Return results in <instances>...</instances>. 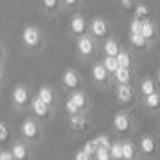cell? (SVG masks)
Segmentation results:
<instances>
[{
    "instance_id": "cell-1",
    "label": "cell",
    "mask_w": 160,
    "mask_h": 160,
    "mask_svg": "<svg viewBox=\"0 0 160 160\" xmlns=\"http://www.w3.org/2000/svg\"><path fill=\"white\" fill-rule=\"evenodd\" d=\"M42 42V32L38 27L34 25H29L22 31V43L27 47V49H36Z\"/></svg>"
},
{
    "instance_id": "cell-2",
    "label": "cell",
    "mask_w": 160,
    "mask_h": 160,
    "mask_svg": "<svg viewBox=\"0 0 160 160\" xmlns=\"http://www.w3.org/2000/svg\"><path fill=\"white\" fill-rule=\"evenodd\" d=\"M13 102H15L16 106H25L29 102V92H27V88L22 87V85L15 87V90H13Z\"/></svg>"
},
{
    "instance_id": "cell-3",
    "label": "cell",
    "mask_w": 160,
    "mask_h": 160,
    "mask_svg": "<svg viewBox=\"0 0 160 160\" xmlns=\"http://www.w3.org/2000/svg\"><path fill=\"white\" fill-rule=\"evenodd\" d=\"M78 52L81 56H90L94 52V40L85 36V34L79 36V40H78Z\"/></svg>"
},
{
    "instance_id": "cell-4",
    "label": "cell",
    "mask_w": 160,
    "mask_h": 160,
    "mask_svg": "<svg viewBox=\"0 0 160 160\" xmlns=\"http://www.w3.org/2000/svg\"><path fill=\"white\" fill-rule=\"evenodd\" d=\"M113 128L117 131H121V133H126L131 128L130 117L126 115V113H115V117H113Z\"/></svg>"
},
{
    "instance_id": "cell-5",
    "label": "cell",
    "mask_w": 160,
    "mask_h": 160,
    "mask_svg": "<svg viewBox=\"0 0 160 160\" xmlns=\"http://www.w3.org/2000/svg\"><path fill=\"white\" fill-rule=\"evenodd\" d=\"M63 85L67 88H70V90L78 88V85H79V74L76 72L74 68H67L63 72Z\"/></svg>"
},
{
    "instance_id": "cell-6",
    "label": "cell",
    "mask_w": 160,
    "mask_h": 160,
    "mask_svg": "<svg viewBox=\"0 0 160 160\" xmlns=\"http://www.w3.org/2000/svg\"><path fill=\"white\" fill-rule=\"evenodd\" d=\"M90 31L94 32V36L102 38V36L108 34V23L104 22L102 18H95V20H92V23H90Z\"/></svg>"
},
{
    "instance_id": "cell-7",
    "label": "cell",
    "mask_w": 160,
    "mask_h": 160,
    "mask_svg": "<svg viewBox=\"0 0 160 160\" xmlns=\"http://www.w3.org/2000/svg\"><path fill=\"white\" fill-rule=\"evenodd\" d=\"M31 110H32V113H34L36 117H43V119H45V117L49 115V106H47V104L38 97V95L31 101Z\"/></svg>"
},
{
    "instance_id": "cell-8",
    "label": "cell",
    "mask_w": 160,
    "mask_h": 160,
    "mask_svg": "<svg viewBox=\"0 0 160 160\" xmlns=\"http://www.w3.org/2000/svg\"><path fill=\"white\" fill-rule=\"evenodd\" d=\"M38 133H40V130H38V126H36L34 121H31V119L23 121V124H22V135L23 137L34 140V138L38 137Z\"/></svg>"
},
{
    "instance_id": "cell-9",
    "label": "cell",
    "mask_w": 160,
    "mask_h": 160,
    "mask_svg": "<svg viewBox=\"0 0 160 160\" xmlns=\"http://www.w3.org/2000/svg\"><path fill=\"white\" fill-rule=\"evenodd\" d=\"M70 29H72L74 34L83 36V34H85V31H87V20H85L81 15H76L72 20H70Z\"/></svg>"
},
{
    "instance_id": "cell-10",
    "label": "cell",
    "mask_w": 160,
    "mask_h": 160,
    "mask_svg": "<svg viewBox=\"0 0 160 160\" xmlns=\"http://www.w3.org/2000/svg\"><path fill=\"white\" fill-rule=\"evenodd\" d=\"M115 95L121 102H130L133 99V88L130 85H119L115 90Z\"/></svg>"
},
{
    "instance_id": "cell-11",
    "label": "cell",
    "mask_w": 160,
    "mask_h": 160,
    "mask_svg": "<svg viewBox=\"0 0 160 160\" xmlns=\"http://www.w3.org/2000/svg\"><path fill=\"white\" fill-rule=\"evenodd\" d=\"M11 153H13L15 160H27L29 158V149H27V146L22 144V142H15Z\"/></svg>"
},
{
    "instance_id": "cell-12",
    "label": "cell",
    "mask_w": 160,
    "mask_h": 160,
    "mask_svg": "<svg viewBox=\"0 0 160 160\" xmlns=\"http://www.w3.org/2000/svg\"><path fill=\"white\" fill-rule=\"evenodd\" d=\"M38 97H40L47 106H51V104H54V97H56V95H54V90H52L51 87L43 85V87L38 90Z\"/></svg>"
},
{
    "instance_id": "cell-13",
    "label": "cell",
    "mask_w": 160,
    "mask_h": 160,
    "mask_svg": "<svg viewBox=\"0 0 160 160\" xmlns=\"http://www.w3.org/2000/svg\"><path fill=\"white\" fill-rule=\"evenodd\" d=\"M92 78L97 83H104V81L108 79V70L102 67V63H97V65L92 67Z\"/></svg>"
},
{
    "instance_id": "cell-14",
    "label": "cell",
    "mask_w": 160,
    "mask_h": 160,
    "mask_svg": "<svg viewBox=\"0 0 160 160\" xmlns=\"http://www.w3.org/2000/svg\"><path fill=\"white\" fill-rule=\"evenodd\" d=\"M115 81L119 83V85H128L131 81V72H130V68H124V67H119L115 70Z\"/></svg>"
},
{
    "instance_id": "cell-15",
    "label": "cell",
    "mask_w": 160,
    "mask_h": 160,
    "mask_svg": "<svg viewBox=\"0 0 160 160\" xmlns=\"http://www.w3.org/2000/svg\"><path fill=\"white\" fill-rule=\"evenodd\" d=\"M140 149H142V153H146V155H155V151H157V144H155V140H153L151 137H142L140 138Z\"/></svg>"
},
{
    "instance_id": "cell-16",
    "label": "cell",
    "mask_w": 160,
    "mask_h": 160,
    "mask_svg": "<svg viewBox=\"0 0 160 160\" xmlns=\"http://www.w3.org/2000/svg\"><path fill=\"white\" fill-rule=\"evenodd\" d=\"M144 104H146V108H149V110L158 108L160 106V94L158 92H153L149 95H144Z\"/></svg>"
},
{
    "instance_id": "cell-17",
    "label": "cell",
    "mask_w": 160,
    "mask_h": 160,
    "mask_svg": "<svg viewBox=\"0 0 160 160\" xmlns=\"http://www.w3.org/2000/svg\"><path fill=\"white\" fill-rule=\"evenodd\" d=\"M70 99H72V102L78 106L79 110H83L85 106H87V95L83 94V92H79V90H74L72 95H70Z\"/></svg>"
},
{
    "instance_id": "cell-18",
    "label": "cell",
    "mask_w": 160,
    "mask_h": 160,
    "mask_svg": "<svg viewBox=\"0 0 160 160\" xmlns=\"http://www.w3.org/2000/svg\"><path fill=\"white\" fill-rule=\"evenodd\" d=\"M102 49H104V54H106V56H113V58H115L117 54H119V51H121L117 40H108L106 43L102 45Z\"/></svg>"
},
{
    "instance_id": "cell-19",
    "label": "cell",
    "mask_w": 160,
    "mask_h": 160,
    "mask_svg": "<svg viewBox=\"0 0 160 160\" xmlns=\"http://www.w3.org/2000/svg\"><path fill=\"white\" fill-rule=\"evenodd\" d=\"M140 34L146 38V40H151L155 36V25L151 23V20H142V31H140Z\"/></svg>"
},
{
    "instance_id": "cell-20",
    "label": "cell",
    "mask_w": 160,
    "mask_h": 160,
    "mask_svg": "<svg viewBox=\"0 0 160 160\" xmlns=\"http://www.w3.org/2000/svg\"><path fill=\"white\" fill-rule=\"evenodd\" d=\"M102 67L108 70V74H115V70L119 68L117 58H113V56H104V59H102Z\"/></svg>"
},
{
    "instance_id": "cell-21",
    "label": "cell",
    "mask_w": 160,
    "mask_h": 160,
    "mask_svg": "<svg viewBox=\"0 0 160 160\" xmlns=\"http://www.w3.org/2000/svg\"><path fill=\"white\" fill-rule=\"evenodd\" d=\"M140 92L144 95H149L153 94V92H157V87H155V81L149 79V78H146V79H142V83H140Z\"/></svg>"
},
{
    "instance_id": "cell-22",
    "label": "cell",
    "mask_w": 160,
    "mask_h": 160,
    "mask_svg": "<svg viewBox=\"0 0 160 160\" xmlns=\"http://www.w3.org/2000/svg\"><path fill=\"white\" fill-rule=\"evenodd\" d=\"M110 157L112 160H122V142H113L110 146Z\"/></svg>"
},
{
    "instance_id": "cell-23",
    "label": "cell",
    "mask_w": 160,
    "mask_h": 160,
    "mask_svg": "<svg viewBox=\"0 0 160 160\" xmlns=\"http://www.w3.org/2000/svg\"><path fill=\"white\" fill-rule=\"evenodd\" d=\"M115 58H117L119 67H124V68H130V67H131V58H130V54H128V52L119 51V54H117Z\"/></svg>"
},
{
    "instance_id": "cell-24",
    "label": "cell",
    "mask_w": 160,
    "mask_h": 160,
    "mask_svg": "<svg viewBox=\"0 0 160 160\" xmlns=\"http://www.w3.org/2000/svg\"><path fill=\"white\" fill-rule=\"evenodd\" d=\"M135 155V148L131 142H122V160H131Z\"/></svg>"
},
{
    "instance_id": "cell-25",
    "label": "cell",
    "mask_w": 160,
    "mask_h": 160,
    "mask_svg": "<svg viewBox=\"0 0 160 160\" xmlns=\"http://www.w3.org/2000/svg\"><path fill=\"white\" fill-rule=\"evenodd\" d=\"M130 42H131V45H135L137 49H142V47L148 45V40H146L142 34H130Z\"/></svg>"
},
{
    "instance_id": "cell-26",
    "label": "cell",
    "mask_w": 160,
    "mask_h": 160,
    "mask_svg": "<svg viewBox=\"0 0 160 160\" xmlns=\"http://www.w3.org/2000/svg\"><path fill=\"white\" fill-rule=\"evenodd\" d=\"M94 155H95V160H112L108 148H97Z\"/></svg>"
},
{
    "instance_id": "cell-27",
    "label": "cell",
    "mask_w": 160,
    "mask_h": 160,
    "mask_svg": "<svg viewBox=\"0 0 160 160\" xmlns=\"http://www.w3.org/2000/svg\"><path fill=\"white\" fill-rule=\"evenodd\" d=\"M149 15V8L146 6V4H138L137 8H135V16L140 18V20H144V16Z\"/></svg>"
},
{
    "instance_id": "cell-28",
    "label": "cell",
    "mask_w": 160,
    "mask_h": 160,
    "mask_svg": "<svg viewBox=\"0 0 160 160\" xmlns=\"http://www.w3.org/2000/svg\"><path fill=\"white\" fill-rule=\"evenodd\" d=\"M65 110H67V113H68L70 117L78 115V112H79V108H78V106H76V104L72 102V99H70V97H68V99L65 101Z\"/></svg>"
},
{
    "instance_id": "cell-29",
    "label": "cell",
    "mask_w": 160,
    "mask_h": 160,
    "mask_svg": "<svg viewBox=\"0 0 160 160\" xmlns=\"http://www.w3.org/2000/svg\"><path fill=\"white\" fill-rule=\"evenodd\" d=\"M140 31H142V20L140 18H135L130 23V34H140Z\"/></svg>"
},
{
    "instance_id": "cell-30",
    "label": "cell",
    "mask_w": 160,
    "mask_h": 160,
    "mask_svg": "<svg viewBox=\"0 0 160 160\" xmlns=\"http://www.w3.org/2000/svg\"><path fill=\"white\" fill-rule=\"evenodd\" d=\"M95 140V144H97V148H108L110 149V146H112V142H110V138L106 137V135H99L97 138H94Z\"/></svg>"
},
{
    "instance_id": "cell-31",
    "label": "cell",
    "mask_w": 160,
    "mask_h": 160,
    "mask_svg": "<svg viewBox=\"0 0 160 160\" xmlns=\"http://www.w3.org/2000/svg\"><path fill=\"white\" fill-rule=\"evenodd\" d=\"M95 149H97V144H95V140H88V142H85V146H83V151L87 153V155H94Z\"/></svg>"
},
{
    "instance_id": "cell-32",
    "label": "cell",
    "mask_w": 160,
    "mask_h": 160,
    "mask_svg": "<svg viewBox=\"0 0 160 160\" xmlns=\"http://www.w3.org/2000/svg\"><path fill=\"white\" fill-rule=\"evenodd\" d=\"M70 126H72L76 131H81L83 128H85V121H81L78 115H74V117H72V121H70Z\"/></svg>"
},
{
    "instance_id": "cell-33",
    "label": "cell",
    "mask_w": 160,
    "mask_h": 160,
    "mask_svg": "<svg viewBox=\"0 0 160 160\" xmlns=\"http://www.w3.org/2000/svg\"><path fill=\"white\" fill-rule=\"evenodd\" d=\"M9 138V130L4 122H0V142H6Z\"/></svg>"
},
{
    "instance_id": "cell-34",
    "label": "cell",
    "mask_w": 160,
    "mask_h": 160,
    "mask_svg": "<svg viewBox=\"0 0 160 160\" xmlns=\"http://www.w3.org/2000/svg\"><path fill=\"white\" fill-rule=\"evenodd\" d=\"M121 6H122L124 11H131L135 8V0H121Z\"/></svg>"
},
{
    "instance_id": "cell-35",
    "label": "cell",
    "mask_w": 160,
    "mask_h": 160,
    "mask_svg": "<svg viewBox=\"0 0 160 160\" xmlns=\"http://www.w3.org/2000/svg\"><path fill=\"white\" fill-rule=\"evenodd\" d=\"M42 4L45 6V9H56L58 8V0H42Z\"/></svg>"
},
{
    "instance_id": "cell-36",
    "label": "cell",
    "mask_w": 160,
    "mask_h": 160,
    "mask_svg": "<svg viewBox=\"0 0 160 160\" xmlns=\"http://www.w3.org/2000/svg\"><path fill=\"white\" fill-rule=\"evenodd\" d=\"M90 158H92V157H90V155H87V153L83 151V149H81V151H78L76 155H74V160H90Z\"/></svg>"
},
{
    "instance_id": "cell-37",
    "label": "cell",
    "mask_w": 160,
    "mask_h": 160,
    "mask_svg": "<svg viewBox=\"0 0 160 160\" xmlns=\"http://www.w3.org/2000/svg\"><path fill=\"white\" fill-rule=\"evenodd\" d=\"M0 160H15L11 151H0Z\"/></svg>"
},
{
    "instance_id": "cell-38",
    "label": "cell",
    "mask_w": 160,
    "mask_h": 160,
    "mask_svg": "<svg viewBox=\"0 0 160 160\" xmlns=\"http://www.w3.org/2000/svg\"><path fill=\"white\" fill-rule=\"evenodd\" d=\"M63 4H65V6H76L78 0H63Z\"/></svg>"
},
{
    "instance_id": "cell-39",
    "label": "cell",
    "mask_w": 160,
    "mask_h": 160,
    "mask_svg": "<svg viewBox=\"0 0 160 160\" xmlns=\"http://www.w3.org/2000/svg\"><path fill=\"white\" fill-rule=\"evenodd\" d=\"M2 54H4V49H2V45H0V58H2Z\"/></svg>"
},
{
    "instance_id": "cell-40",
    "label": "cell",
    "mask_w": 160,
    "mask_h": 160,
    "mask_svg": "<svg viewBox=\"0 0 160 160\" xmlns=\"http://www.w3.org/2000/svg\"><path fill=\"white\" fill-rule=\"evenodd\" d=\"M157 76H158V83H160V68H158V74H157Z\"/></svg>"
},
{
    "instance_id": "cell-41",
    "label": "cell",
    "mask_w": 160,
    "mask_h": 160,
    "mask_svg": "<svg viewBox=\"0 0 160 160\" xmlns=\"http://www.w3.org/2000/svg\"><path fill=\"white\" fill-rule=\"evenodd\" d=\"M0 72H2V63H0Z\"/></svg>"
},
{
    "instance_id": "cell-42",
    "label": "cell",
    "mask_w": 160,
    "mask_h": 160,
    "mask_svg": "<svg viewBox=\"0 0 160 160\" xmlns=\"http://www.w3.org/2000/svg\"><path fill=\"white\" fill-rule=\"evenodd\" d=\"M131 160H135V158H131Z\"/></svg>"
}]
</instances>
